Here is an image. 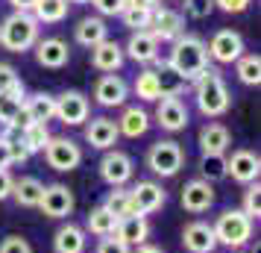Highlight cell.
<instances>
[{"instance_id":"31","label":"cell","mask_w":261,"mask_h":253,"mask_svg":"<svg viewBox=\"0 0 261 253\" xmlns=\"http://www.w3.org/2000/svg\"><path fill=\"white\" fill-rule=\"evenodd\" d=\"M68 0H38L36 9H33V18H36L38 24H59L68 18Z\"/></svg>"},{"instance_id":"7","label":"cell","mask_w":261,"mask_h":253,"mask_svg":"<svg viewBox=\"0 0 261 253\" xmlns=\"http://www.w3.org/2000/svg\"><path fill=\"white\" fill-rule=\"evenodd\" d=\"M167 194L165 189L153 180H138L135 186L129 189V203H132V215H153L165 206Z\"/></svg>"},{"instance_id":"1","label":"cell","mask_w":261,"mask_h":253,"mask_svg":"<svg viewBox=\"0 0 261 253\" xmlns=\"http://www.w3.org/2000/svg\"><path fill=\"white\" fill-rule=\"evenodd\" d=\"M167 71L176 74L182 83H194L200 80V74L208 68V50H205V41L194 33H182V36L173 41L170 48V56H167Z\"/></svg>"},{"instance_id":"40","label":"cell","mask_w":261,"mask_h":253,"mask_svg":"<svg viewBox=\"0 0 261 253\" xmlns=\"http://www.w3.org/2000/svg\"><path fill=\"white\" fill-rule=\"evenodd\" d=\"M0 253H33V244L24 236H6L0 241Z\"/></svg>"},{"instance_id":"16","label":"cell","mask_w":261,"mask_h":253,"mask_svg":"<svg viewBox=\"0 0 261 253\" xmlns=\"http://www.w3.org/2000/svg\"><path fill=\"white\" fill-rule=\"evenodd\" d=\"M36 62L41 68H50V71L65 68V65L71 62V48H68V41H62V38H56V36L38 38L36 41Z\"/></svg>"},{"instance_id":"42","label":"cell","mask_w":261,"mask_h":253,"mask_svg":"<svg viewBox=\"0 0 261 253\" xmlns=\"http://www.w3.org/2000/svg\"><path fill=\"white\" fill-rule=\"evenodd\" d=\"M97 253H132V247L123 244L118 236H106V239H100V244H97Z\"/></svg>"},{"instance_id":"5","label":"cell","mask_w":261,"mask_h":253,"mask_svg":"<svg viewBox=\"0 0 261 253\" xmlns=\"http://www.w3.org/2000/svg\"><path fill=\"white\" fill-rule=\"evenodd\" d=\"M182 165H185V150L173 139H162V142L150 145V150H147V168L153 171L155 177H165V180L176 177Z\"/></svg>"},{"instance_id":"19","label":"cell","mask_w":261,"mask_h":253,"mask_svg":"<svg viewBox=\"0 0 261 253\" xmlns=\"http://www.w3.org/2000/svg\"><path fill=\"white\" fill-rule=\"evenodd\" d=\"M182 244L188 253H214L217 250V239H214L212 224L205 221H191L188 227L182 229Z\"/></svg>"},{"instance_id":"49","label":"cell","mask_w":261,"mask_h":253,"mask_svg":"<svg viewBox=\"0 0 261 253\" xmlns=\"http://www.w3.org/2000/svg\"><path fill=\"white\" fill-rule=\"evenodd\" d=\"M132 253H165V250H162V247H155V244H150V241H147V244H141V247H135Z\"/></svg>"},{"instance_id":"3","label":"cell","mask_w":261,"mask_h":253,"mask_svg":"<svg viewBox=\"0 0 261 253\" xmlns=\"http://www.w3.org/2000/svg\"><path fill=\"white\" fill-rule=\"evenodd\" d=\"M38 41V21L30 12H12L0 24V44L9 53H27Z\"/></svg>"},{"instance_id":"39","label":"cell","mask_w":261,"mask_h":253,"mask_svg":"<svg viewBox=\"0 0 261 253\" xmlns=\"http://www.w3.org/2000/svg\"><path fill=\"white\" fill-rule=\"evenodd\" d=\"M185 12L194 18V21H202L214 12V0H185Z\"/></svg>"},{"instance_id":"47","label":"cell","mask_w":261,"mask_h":253,"mask_svg":"<svg viewBox=\"0 0 261 253\" xmlns=\"http://www.w3.org/2000/svg\"><path fill=\"white\" fill-rule=\"evenodd\" d=\"M9 3L15 6V12H33L38 0H9Z\"/></svg>"},{"instance_id":"28","label":"cell","mask_w":261,"mask_h":253,"mask_svg":"<svg viewBox=\"0 0 261 253\" xmlns=\"http://www.w3.org/2000/svg\"><path fill=\"white\" fill-rule=\"evenodd\" d=\"M41 192H44V182L38 180V177H21V180H15V186H12L15 203H18V206H27V209L38 206V200H41Z\"/></svg>"},{"instance_id":"26","label":"cell","mask_w":261,"mask_h":253,"mask_svg":"<svg viewBox=\"0 0 261 253\" xmlns=\"http://www.w3.org/2000/svg\"><path fill=\"white\" fill-rule=\"evenodd\" d=\"M73 38H76V44H83V48H94L100 41H106L109 38V27L103 18H83L80 24L73 27Z\"/></svg>"},{"instance_id":"48","label":"cell","mask_w":261,"mask_h":253,"mask_svg":"<svg viewBox=\"0 0 261 253\" xmlns=\"http://www.w3.org/2000/svg\"><path fill=\"white\" fill-rule=\"evenodd\" d=\"M126 6H138V9H155L159 0H126Z\"/></svg>"},{"instance_id":"4","label":"cell","mask_w":261,"mask_h":253,"mask_svg":"<svg viewBox=\"0 0 261 253\" xmlns=\"http://www.w3.org/2000/svg\"><path fill=\"white\" fill-rule=\"evenodd\" d=\"M212 229H214L217 244L232 247V250L244 247V244L252 239V221H249L241 209H226V212H220L217 221L212 224Z\"/></svg>"},{"instance_id":"35","label":"cell","mask_w":261,"mask_h":253,"mask_svg":"<svg viewBox=\"0 0 261 253\" xmlns=\"http://www.w3.org/2000/svg\"><path fill=\"white\" fill-rule=\"evenodd\" d=\"M103 206H106L112 215L118 218H126V215H132V203H129V189H112V192L106 194V200H103Z\"/></svg>"},{"instance_id":"20","label":"cell","mask_w":261,"mask_h":253,"mask_svg":"<svg viewBox=\"0 0 261 253\" xmlns=\"http://www.w3.org/2000/svg\"><path fill=\"white\" fill-rule=\"evenodd\" d=\"M232 145V133L226 130V124L212 121L200 130V153L202 156H223Z\"/></svg>"},{"instance_id":"8","label":"cell","mask_w":261,"mask_h":253,"mask_svg":"<svg viewBox=\"0 0 261 253\" xmlns=\"http://www.w3.org/2000/svg\"><path fill=\"white\" fill-rule=\"evenodd\" d=\"M135 174V165H132V156L123 153V150H106V156L100 159V180L109 182L112 189H120L126 186Z\"/></svg>"},{"instance_id":"9","label":"cell","mask_w":261,"mask_h":253,"mask_svg":"<svg viewBox=\"0 0 261 253\" xmlns=\"http://www.w3.org/2000/svg\"><path fill=\"white\" fill-rule=\"evenodd\" d=\"M208 59L220 62V65H232L244 56V36L235 30H217L212 36V41L205 44Z\"/></svg>"},{"instance_id":"33","label":"cell","mask_w":261,"mask_h":253,"mask_svg":"<svg viewBox=\"0 0 261 253\" xmlns=\"http://www.w3.org/2000/svg\"><path fill=\"white\" fill-rule=\"evenodd\" d=\"M235 71H238V80L244 85H258L261 83V56L258 53H244L235 62Z\"/></svg>"},{"instance_id":"44","label":"cell","mask_w":261,"mask_h":253,"mask_svg":"<svg viewBox=\"0 0 261 253\" xmlns=\"http://www.w3.org/2000/svg\"><path fill=\"white\" fill-rule=\"evenodd\" d=\"M249 3H252V0H214V6H217V9H223V12H229V15L247 12Z\"/></svg>"},{"instance_id":"37","label":"cell","mask_w":261,"mask_h":253,"mask_svg":"<svg viewBox=\"0 0 261 253\" xmlns=\"http://www.w3.org/2000/svg\"><path fill=\"white\" fill-rule=\"evenodd\" d=\"M241 212L249 218V221H258L261 218V186L258 182H249L244 189V203H241Z\"/></svg>"},{"instance_id":"18","label":"cell","mask_w":261,"mask_h":253,"mask_svg":"<svg viewBox=\"0 0 261 253\" xmlns=\"http://www.w3.org/2000/svg\"><path fill=\"white\" fill-rule=\"evenodd\" d=\"M118 124L112 118H106V115H100V118H91L85 121V142L91 147H97V150H112V147L118 145Z\"/></svg>"},{"instance_id":"43","label":"cell","mask_w":261,"mask_h":253,"mask_svg":"<svg viewBox=\"0 0 261 253\" xmlns=\"http://www.w3.org/2000/svg\"><path fill=\"white\" fill-rule=\"evenodd\" d=\"M15 85H21V77L15 71L12 65H6V62H0V91H9Z\"/></svg>"},{"instance_id":"15","label":"cell","mask_w":261,"mask_h":253,"mask_svg":"<svg viewBox=\"0 0 261 253\" xmlns=\"http://www.w3.org/2000/svg\"><path fill=\"white\" fill-rule=\"evenodd\" d=\"M150 33L155 36V41H176L185 33V18L167 6H155L153 21H150Z\"/></svg>"},{"instance_id":"38","label":"cell","mask_w":261,"mask_h":253,"mask_svg":"<svg viewBox=\"0 0 261 253\" xmlns=\"http://www.w3.org/2000/svg\"><path fill=\"white\" fill-rule=\"evenodd\" d=\"M200 180L214 182V180H223L226 177V156H202L200 159Z\"/></svg>"},{"instance_id":"41","label":"cell","mask_w":261,"mask_h":253,"mask_svg":"<svg viewBox=\"0 0 261 253\" xmlns=\"http://www.w3.org/2000/svg\"><path fill=\"white\" fill-rule=\"evenodd\" d=\"M91 6H94L100 15H109V18H115L126 9V0H91Z\"/></svg>"},{"instance_id":"45","label":"cell","mask_w":261,"mask_h":253,"mask_svg":"<svg viewBox=\"0 0 261 253\" xmlns=\"http://www.w3.org/2000/svg\"><path fill=\"white\" fill-rule=\"evenodd\" d=\"M12 186H15L12 174H9V171H0V200L12 197Z\"/></svg>"},{"instance_id":"17","label":"cell","mask_w":261,"mask_h":253,"mask_svg":"<svg viewBox=\"0 0 261 253\" xmlns=\"http://www.w3.org/2000/svg\"><path fill=\"white\" fill-rule=\"evenodd\" d=\"M182 209L185 212H191V215H200V212H208L214 203V189H212V182H205V180H188L185 182V189H182Z\"/></svg>"},{"instance_id":"6","label":"cell","mask_w":261,"mask_h":253,"mask_svg":"<svg viewBox=\"0 0 261 253\" xmlns=\"http://www.w3.org/2000/svg\"><path fill=\"white\" fill-rule=\"evenodd\" d=\"M41 153H44V159H47L50 168L62 171V174L76 171L80 168V162H83V147L76 145L73 139H68V135H50L47 147H44Z\"/></svg>"},{"instance_id":"25","label":"cell","mask_w":261,"mask_h":253,"mask_svg":"<svg viewBox=\"0 0 261 253\" xmlns=\"http://www.w3.org/2000/svg\"><path fill=\"white\" fill-rule=\"evenodd\" d=\"M115 124H118L120 135H126V139H141V135L150 130V115H147L141 106H126L123 115H120Z\"/></svg>"},{"instance_id":"27","label":"cell","mask_w":261,"mask_h":253,"mask_svg":"<svg viewBox=\"0 0 261 253\" xmlns=\"http://www.w3.org/2000/svg\"><path fill=\"white\" fill-rule=\"evenodd\" d=\"M115 229H118V218L112 215L103 203L94 206V209L88 212V218H85V233H91V236H97V239L115 236Z\"/></svg>"},{"instance_id":"21","label":"cell","mask_w":261,"mask_h":253,"mask_svg":"<svg viewBox=\"0 0 261 253\" xmlns=\"http://www.w3.org/2000/svg\"><path fill=\"white\" fill-rule=\"evenodd\" d=\"M123 56H129L132 62H138V65H150V62L159 59V41L150 30H144V33H132L129 41H126V48H123Z\"/></svg>"},{"instance_id":"11","label":"cell","mask_w":261,"mask_h":253,"mask_svg":"<svg viewBox=\"0 0 261 253\" xmlns=\"http://www.w3.org/2000/svg\"><path fill=\"white\" fill-rule=\"evenodd\" d=\"M73 206H76L73 192L68 189V186H62V182H50V186H44L41 200H38V209H41L47 218H56V221L71 215Z\"/></svg>"},{"instance_id":"50","label":"cell","mask_w":261,"mask_h":253,"mask_svg":"<svg viewBox=\"0 0 261 253\" xmlns=\"http://www.w3.org/2000/svg\"><path fill=\"white\" fill-rule=\"evenodd\" d=\"M68 3H91V0H68Z\"/></svg>"},{"instance_id":"13","label":"cell","mask_w":261,"mask_h":253,"mask_svg":"<svg viewBox=\"0 0 261 253\" xmlns=\"http://www.w3.org/2000/svg\"><path fill=\"white\" fill-rule=\"evenodd\" d=\"M155 124L165 130V133H179L188 127V106L182 103V97H159L155 100Z\"/></svg>"},{"instance_id":"2","label":"cell","mask_w":261,"mask_h":253,"mask_svg":"<svg viewBox=\"0 0 261 253\" xmlns=\"http://www.w3.org/2000/svg\"><path fill=\"white\" fill-rule=\"evenodd\" d=\"M194 100H197V109H200L205 118H220L229 112L232 106V95L226 88L223 77L217 68H205L200 74V80H194Z\"/></svg>"},{"instance_id":"46","label":"cell","mask_w":261,"mask_h":253,"mask_svg":"<svg viewBox=\"0 0 261 253\" xmlns=\"http://www.w3.org/2000/svg\"><path fill=\"white\" fill-rule=\"evenodd\" d=\"M12 165V156H9V139L0 135V171H9Z\"/></svg>"},{"instance_id":"30","label":"cell","mask_w":261,"mask_h":253,"mask_svg":"<svg viewBox=\"0 0 261 253\" xmlns=\"http://www.w3.org/2000/svg\"><path fill=\"white\" fill-rule=\"evenodd\" d=\"M132 91H135V97L144 100V103L159 100V97H162V77H159V71H150V68L141 71L135 77V83H132Z\"/></svg>"},{"instance_id":"32","label":"cell","mask_w":261,"mask_h":253,"mask_svg":"<svg viewBox=\"0 0 261 253\" xmlns=\"http://www.w3.org/2000/svg\"><path fill=\"white\" fill-rule=\"evenodd\" d=\"M24 83L9 88V91H0V124L3 127H12L15 115H18V109L24 106Z\"/></svg>"},{"instance_id":"10","label":"cell","mask_w":261,"mask_h":253,"mask_svg":"<svg viewBox=\"0 0 261 253\" xmlns=\"http://www.w3.org/2000/svg\"><path fill=\"white\" fill-rule=\"evenodd\" d=\"M261 174V159L255 150H232V156H226V177H232L241 186H249V182H258Z\"/></svg>"},{"instance_id":"36","label":"cell","mask_w":261,"mask_h":253,"mask_svg":"<svg viewBox=\"0 0 261 253\" xmlns=\"http://www.w3.org/2000/svg\"><path fill=\"white\" fill-rule=\"evenodd\" d=\"M123 27H129L132 33H144L150 30V21H153V9H138V6H126L123 12L118 15Z\"/></svg>"},{"instance_id":"23","label":"cell","mask_w":261,"mask_h":253,"mask_svg":"<svg viewBox=\"0 0 261 253\" xmlns=\"http://www.w3.org/2000/svg\"><path fill=\"white\" fill-rule=\"evenodd\" d=\"M115 236H118L123 244H129V247H141V244H147V239H150V221H147L144 215L120 218Z\"/></svg>"},{"instance_id":"14","label":"cell","mask_w":261,"mask_h":253,"mask_svg":"<svg viewBox=\"0 0 261 253\" xmlns=\"http://www.w3.org/2000/svg\"><path fill=\"white\" fill-rule=\"evenodd\" d=\"M126 97H129V85L123 77L118 74H103L94 85V100L100 106L106 109H115V106H123L126 103Z\"/></svg>"},{"instance_id":"34","label":"cell","mask_w":261,"mask_h":253,"mask_svg":"<svg viewBox=\"0 0 261 253\" xmlns=\"http://www.w3.org/2000/svg\"><path fill=\"white\" fill-rule=\"evenodd\" d=\"M18 139L24 142V147L30 150V156H33V153H41L47 147L50 130H47V124H33V127H27L24 133H18Z\"/></svg>"},{"instance_id":"22","label":"cell","mask_w":261,"mask_h":253,"mask_svg":"<svg viewBox=\"0 0 261 253\" xmlns=\"http://www.w3.org/2000/svg\"><path fill=\"white\" fill-rule=\"evenodd\" d=\"M123 59H126V56H123V48H120L118 41H112V38H106V41H100V44L91 48V65L103 74L120 71Z\"/></svg>"},{"instance_id":"29","label":"cell","mask_w":261,"mask_h":253,"mask_svg":"<svg viewBox=\"0 0 261 253\" xmlns=\"http://www.w3.org/2000/svg\"><path fill=\"white\" fill-rule=\"evenodd\" d=\"M24 106L30 109L36 124H47V121L56 118V97L47 95V91H36V95L24 97Z\"/></svg>"},{"instance_id":"24","label":"cell","mask_w":261,"mask_h":253,"mask_svg":"<svg viewBox=\"0 0 261 253\" xmlns=\"http://www.w3.org/2000/svg\"><path fill=\"white\" fill-rule=\"evenodd\" d=\"M85 229L76 227V224H62L56 229V236H53V253H85Z\"/></svg>"},{"instance_id":"12","label":"cell","mask_w":261,"mask_h":253,"mask_svg":"<svg viewBox=\"0 0 261 253\" xmlns=\"http://www.w3.org/2000/svg\"><path fill=\"white\" fill-rule=\"evenodd\" d=\"M91 115V103L83 91H65L56 97V118L65 127H83Z\"/></svg>"}]
</instances>
